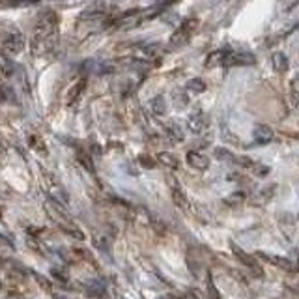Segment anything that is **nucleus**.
<instances>
[{
    "label": "nucleus",
    "instance_id": "nucleus-1",
    "mask_svg": "<svg viewBox=\"0 0 299 299\" xmlns=\"http://www.w3.org/2000/svg\"><path fill=\"white\" fill-rule=\"evenodd\" d=\"M58 26V15L47 10L37 17V23L34 26V34L30 39V53L32 56H41L51 49V39L56 32Z\"/></svg>",
    "mask_w": 299,
    "mask_h": 299
},
{
    "label": "nucleus",
    "instance_id": "nucleus-2",
    "mask_svg": "<svg viewBox=\"0 0 299 299\" xmlns=\"http://www.w3.org/2000/svg\"><path fill=\"white\" fill-rule=\"evenodd\" d=\"M196 26H198V21H196V19H185V21L178 26V30L170 36V41H168L170 47L179 49V47H183V45H187V41H189L191 36L194 34Z\"/></svg>",
    "mask_w": 299,
    "mask_h": 299
},
{
    "label": "nucleus",
    "instance_id": "nucleus-3",
    "mask_svg": "<svg viewBox=\"0 0 299 299\" xmlns=\"http://www.w3.org/2000/svg\"><path fill=\"white\" fill-rule=\"evenodd\" d=\"M230 249H232V252H234V256L238 258L239 262L243 264L245 267H249L252 273L256 277H262L264 271H262V265L256 262V258H254V254H249V252H245L243 249H239L236 243H230Z\"/></svg>",
    "mask_w": 299,
    "mask_h": 299
},
{
    "label": "nucleus",
    "instance_id": "nucleus-4",
    "mask_svg": "<svg viewBox=\"0 0 299 299\" xmlns=\"http://www.w3.org/2000/svg\"><path fill=\"white\" fill-rule=\"evenodd\" d=\"M45 178H47V187H49L51 196H53V200L58 202L60 206H68V204H70V194L66 191V187L56 179V176L45 174Z\"/></svg>",
    "mask_w": 299,
    "mask_h": 299
},
{
    "label": "nucleus",
    "instance_id": "nucleus-5",
    "mask_svg": "<svg viewBox=\"0 0 299 299\" xmlns=\"http://www.w3.org/2000/svg\"><path fill=\"white\" fill-rule=\"evenodd\" d=\"M45 210H47L49 217L58 225L60 227H70L73 225V221L70 219V215L66 213V210H64V206H60L58 202H54V200H47L45 204Z\"/></svg>",
    "mask_w": 299,
    "mask_h": 299
},
{
    "label": "nucleus",
    "instance_id": "nucleus-6",
    "mask_svg": "<svg viewBox=\"0 0 299 299\" xmlns=\"http://www.w3.org/2000/svg\"><path fill=\"white\" fill-rule=\"evenodd\" d=\"M256 258H260L264 262H269L277 265L279 269H284V271H296L298 267H296V264L292 262V260H288L284 256H277V254H271V252H264V251H256Z\"/></svg>",
    "mask_w": 299,
    "mask_h": 299
},
{
    "label": "nucleus",
    "instance_id": "nucleus-7",
    "mask_svg": "<svg viewBox=\"0 0 299 299\" xmlns=\"http://www.w3.org/2000/svg\"><path fill=\"white\" fill-rule=\"evenodd\" d=\"M2 49H4L6 56H15L24 49V37L21 34H10L2 41Z\"/></svg>",
    "mask_w": 299,
    "mask_h": 299
},
{
    "label": "nucleus",
    "instance_id": "nucleus-8",
    "mask_svg": "<svg viewBox=\"0 0 299 299\" xmlns=\"http://www.w3.org/2000/svg\"><path fill=\"white\" fill-rule=\"evenodd\" d=\"M232 54V51L230 49H217L213 53H210L208 56H206V62H204V66L206 68H217V66H227L228 62V56Z\"/></svg>",
    "mask_w": 299,
    "mask_h": 299
},
{
    "label": "nucleus",
    "instance_id": "nucleus-9",
    "mask_svg": "<svg viewBox=\"0 0 299 299\" xmlns=\"http://www.w3.org/2000/svg\"><path fill=\"white\" fill-rule=\"evenodd\" d=\"M275 193H277V183H269V185L262 187L260 191L252 196L251 204L252 206H264V204H267L273 196H275Z\"/></svg>",
    "mask_w": 299,
    "mask_h": 299
},
{
    "label": "nucleus",
    "instance_id": "nucleus-10",
    "mask_svg": "<svg viewBox=\"0 0 299 299\" xmlns=\"http://www.w3.org/2000/svg\"><path fill=\"white\" fill-rule=\"evenodd\" d=\"M84 90H86V79H81V81H77V83H75L71 88H70L68 96H66V105H68V107H75V105L79 103L81 96L84 94Z\"/></svg>",
    "mask_w": 299,
    "mask_h": 299
},
{
    "label": "nucleus",
    "instance_id": "nucleus-11",
    "mask_svg": "<svg viewBox=\"0 0 299 299\" xmlns=\"http://www.w3.org/2000/svg\"><path fill=\"white\" fill-rule=\"evenodd\" d=\"M252 137H254V141L258 144H267L275 139V133H273V129H271L269 125L258 123V125H254V129H252Z\"/></svg>",
    "mask_w": 299,
    "mask_h": 299
},
{
    "label": "nucleus",
    "instance_id": "nucleus-12",
    "mask_svg": "<svg viewBox=\"0 0 299 299\" xmlns=\"http://www.w3.org/2000/svg\"><path fill=\"white\" fill-rule=\"evenodd\" d=\"M187 125H189V129H191L194 135H200L204 133V129L208 127V118H206V114L204 112H193L189 120H187Z\"/></svg>",
    "mask_w": 299,
    "mask_h": 299
},
{
    "label": "nucleus",
    "instance_id": "nucleus-13",
    "mask_svg": "<svg viewBox=\"0 0 299 299\" xmlns=\"http://www.w3.org/2000/svg\"><path fill=\"white\" fill-rule=\"evenodd\" d=\"M185 159H187V165L193 167L194 170H208V168H210V159L204 156V154H198V152H189Z\"/></svg>",
    "mask_w": 299,
    "mask_h": 299
},
{
    "label": "nucleus",
    "instance_id": "nucleus-14",
    "mask_svg": "<svg viewBox=\"0 0 299 299\" xmlns=\"http://www.w3.org/2000/svg\"><path fill=\"white\" fill-rule=\"evenodd\" d=\"M254 62H256V58L249 53H232L228 56L227 66H252Z\"/></svg>",
    "mask_w": 299,
    "mask_h": 299
},
{
    "label": "nucleus",
    "instance_id": "nucleus-15",
    "mask_svg": "<svg viewBox=\"0 0 299 299\" xmlns=\"http://www.w3.org/2000/svg\"><path fill=\"white\" fill-rule=\"evenodd\" d=\"M170 185H172V200H174V204L178 206L179 210H183V211H187L189 210V200H187V196H185V193L179 189V185L174 181H170Z\"/></svg>",
    "mask_w": 299,
    "mask_h": 299
},
{
    "label": "nucleus",
    "instance_id": "nucleus-16",
    "mask_svg": "<svg viewBox=\"0 0 299 299\" xmlns=\"http://www.w3.org/2000/svg\"><path fill=\"white\" fill-rule=\"evenodd\" d=\"M271 66L277 73H286L288 68H290V62H288V56L284 53H273L271 56Z\"/></svg>",
    "mask_w": 299,
    "mask_h": 299
},
{
    "label": "nucleus",
    "instance_id": "nucleus-17",
    "mask_svg": "<svg viewBox=\"0 0 299 299\" xmlns=\"http://www.w3.org/2000/svg\"><path fill=\"white\" fill-rule=\"evenodd\" d=\"M156 161H159L161 165H165L167 168H174V170L179 167L178 157L174 156V154H170V152H159L156 157Z\"/></svg>",
    "mask_w": 299,
    "mask_h": 299
},
{
    "label": "nucleus",
    "instance_id": "nucleus-18",
    "mask_svg": "<svg viewBox=\"0 0 299 299\" xmlns=\"http://www.w3.org/2000/svg\"><path fill=\"white\" fill-rule=\"evenodd\" d=\"M77 161H79V165L83 168H86L90 174H96V165H94V161H92V157L88 156L86 152H83V150H79L77 152Z\"/></svg>",
    "mask_w": 299,
    "mask_h": 299
},
{
    "label": "nucleus",
    "instance_id": "nucleus-19",
    "mask_svg": "<svg viewBox=\"0 0 299 299\" xmlns=\"http://www.w3.org/2000/svg\"><path fill=\"white\" fill-rule=\"evenodd\" d=\"M290 105L299 107V73L290 81Z\"/></svg>",
    "mask_w": 299,
    "mask_h": 299
},
{
    "label": "nucleus",
    "instance_id": "nucleus-20",
    "mask_svg": "<svg viewBox=\"0 0 299 299\" xmlns=\"http://www.w3.org/2000/svg\"><path fill=\"white\" fill-rule=\"evenodd\" d=\"M28 142L32 146V150L36 152V154H41V156H47V146H45V141L39 137V135H30V139H28Z\"/></svg>",
    "mask_w": 299,
    "mask_h": 299
},
{
    "label": "nucleus",
    "instance_id": "nucleus-21",
    "mask_svg": "<svg viewBox=\"0 0 299 299\" xmlns=\"http://www.w3.org/2000/svg\"><path fill=\"white\" fill-rule=\"evenodd\" d=\"M150 107L154 110L156 116H165L167 112V103H165V97L163 96H156L152 101H150Z\"/></svg>",
    "mask_w": 299,
    "mask_h": 299
},
{
    "label": "nucleus",
    "instance_id": "nucleus-22",
    "mask_svg": "<svg viewBox=\"0 0 299 299\" xmlns=\"http://www.w3.org/2000/svg\"><path fill=\"white\" fill-rule=\"evenodd\" d=\"M245 200H247V194H245L243 191H236V193H232L230 196L225 198V204L230 206V208H238L239 204H243Z\"/></svg>",
    "mask_w": 299,
    "mask_h": 299
},
{
    "label": "nucleus",
    "instance_id": "nucleus-23",
    "mask_svg": "<svg viewBox=\"0 0 299 299\" xmlns=\"http://www.w3.org/2000/svg\"><path fill=\"white\" fill-rule=\"evenodd\" d=\"M215 157L219 161H227V163H238V157L234 156L232 152H228L225 148H217L215 150Z\"/></svg>",
    "mask_w": 299,
    "mask_h": 299
},
{
    "label": "nucleus",
    "instance_id": "nucleus-24",
    "mask_svg": "<svg viewBox=\"0 0 299 299\" xmlns=\"http://www.w3.org/2000/svg\"><path fill=\"white\" fill-rule=\"evenodd\" d=\"M60 230L66 234V236H70L73 239H79V241H83L84 239V234L79 230V228L75 227V225H70V227H60Z\"/></svg>",
    "mask_w": 299,
    "mask_h": 299
},
{
    "label": "nucleus",
    "instance_id": "nucleus-25",
    "mask_svg": "<svg viewBox=\"0 0 299 299\" xmlns=\"http://www.w3.org/2000/svg\"><path fill=\"white\" fill-rule=\"evenodd\" d=\"M187 90L194 92V94H202V92H206V83H204L202 79H191L187 83Z\"/></svg>",
    "mask_w": 299,
    "mask_h": 299
},
{
    "label": "nucleus",
    "instance_id": "nucleus-26",
    "mask_svg": "<svg viewBox=\"0 0 299 299\" xmlns=\"http://www.w3.org/2000/svg\"><path fill=\"white\" fill-rule=\"evenodd\" d=\"M167 135L170 141H174V142H181L183 141V133H181V129H179L178 125H168L167 127Z\"/></svg>",
    "mask_w": 299,
    "mask_h": 299
},
{
    "label": "nucleus",
    "instance_id": "nucleus-27",
    "mask_svg": "<svg viewBox=\"0 0 299 299\" xmlns=\"http://www.w3.org/2000/svg\"><path fill=\"white\" fill-rule=\"evenodd\" d=\"M139 163H141V167L148 168V170L156 168V159L152 156H148V154H141V156H139Z\"/></svg>",
    "mask_w": 299,
    "mask_h": 299
},
{
    "label": "nucleus",
    "instance_id": "nucleus-28",
    "mask_svg": "<svg viewBox=\"0 0 299 299\" xmlns=\"http://www.w3.org/2000/svg\"><path fill=\"white\" fill-rule=\"evenodd\" d=\"M208 298L210 299H223L221 298V294H219V290H217L215 284H213L211 275H208Z\"/></svg>",
    "mask_w": 299,
    "mask_h": 299
},
{
    "label": "nucleus",
    "instance_id": "nucleus-29",
    "mask_svg": "<svg viewBox=\"0 0 299 299\" xmlns=\"http://www.w3.org/2000/svg\"><path fill=\"white\" fill-rule=\"evenodd\" d=\"M251 170L254 172V176H260V178H264V176H267V174H269V167L260 165V163H254V167H252Z\"/></svg>",
    "mask_w": 299,
    "mask_h": 299
},
{
    "label": "nucleus",
    "instance_id": "nucleus-30",
    "mask_svg": "<svg viewBox=\"0 0 299 299\" xmlns=\"http://www.w3.org/2000/svg\"><path fill=\"white\" fill-rule=\"evenodd\" d=\"M0 217H2V210H0Z\"/></svg>",
    "mask_w": 299,
    "mask_h": 299
},
{
    "label": "nucleus",
    "instance_id": "nucleus-31",
    "mask_svg": "<svg viewBox=\"0 0 299 299\" xmlns=\"http://www.w3.org/2000/svg\"><path fill=\"white\" fill-rule=\"evenodd\" d=\"M0 99H2V94H0Z\"/></svg>",
    "mask_w": 299,
    "mask_h": 299
}]
</instances>
